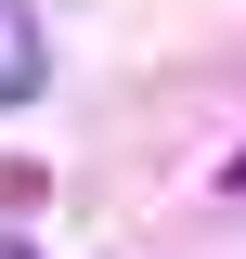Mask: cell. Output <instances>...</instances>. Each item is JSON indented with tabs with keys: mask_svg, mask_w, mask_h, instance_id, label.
<instances>
[{
	"mask_svg": "<svg viewBox=\"0 0 246 259\" xmlns=\"http://www.w3.org/2000/svg\"><path fill=\"white\" fill-rule=\"evenodd\" d=\"M26 91H39V13L0 0V104H26Z\"/></svg>",
	"mask_w": 246,
	"mask_h": 259,
	"instance_id": "cell-1",
	"label": "cell"
},
{
	"mask_svg": "<svg viewBox=\"0 0 246 259\" xmlns=\"http://www.w3.org/2000/svg\"><path fill=\"white\" fill-rule=\"evenodd\" d=\"M0 259H26V246H0Z\"/></svg>",
	"mask_w": 246,
	"mask_h": 259,
	"instance_id": "cell-2",
	"label": "cell"
}]
</instances>
